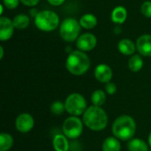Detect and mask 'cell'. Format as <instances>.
<instances>
[{
  "mask_svg": "<svg viewBox=\"0 0 151 151\" xmlns=\"http://www.w3.org/2000/svg\"><path fill=\"white\" fill-rule=\"evenodd\" d=\"M127 18V10L124 6H116L111 15V21L116 24H123Z\"/></svg>",
  "mask_w": 151,
  "mask_h": 151,
  "instance_id": "14",
  "label": "cell"
},
{
  "mask_svg": "<svg viewBox=\"0 0 151 151\" xmlns=\"http://www.w3.org/2000/svg\"><path fill=\"white\" fill-rule=\"evenodd\" d=\"M12 22H13L14 27L16 29H25L28 27V25L30 23V19L27 14L20 13V14L16 15L13 18Z\"/></svg>",
  "mask_w": 151,
  "mask_h": 151,
  "instance_id": "18",
  "label": "cell"
},
{
  "mask_svg": "<svg viewBox=\"0 0 151 151\" xmlns=\"http://www.w3.org/2000/svg\"><path fill=\"white\" fill-rule=\"evenodd\" d=\"M4 5L10 10H13L15 8H17L19 6V4L20 2V0H2Z\"/></svg>",
  "mask_w": 151,
  "mask_h": 151,
  "instance_id": "25",
  "label": "cell"
},
{
  "mask_svg": "<svg viewBox=\"0 0 151 151\" xmlns=\"http://www.w3.org/2000/svg\"><path fill=\"white\" fill-rule=\"evenodd\" d=\"M0 52H1V54H0V59H2L4 58V48H3V46H0Z\"/></svg>",
  "mask_w": 151,
  "mask_h": 151,
  "instance_id": "29",
  "label": "cell"
},
{
  "mask_svg": "<svg viewBox=\"0 0 151 151\" xmlns=\"http://www.w3.org/2000/svg\"><path fill=\"white\" fill-rule=\"evenodd\" d=\"M14 25L12 19L7 17H0V40L2 42L12 38L14 31Z\"/></svg>",
  "mask_w": 151,
  "mask_h": 151,
  "instance_id": "10",
  "label": "cell"
},
{
  "mask_svg": "<svg viewBox=\"0 0 151 151\" xmlns=\"http://www.w3.org/2000/svg\"><path fill=\"white\" fill-rule=\"evenodd\" d=\"M91 101L95 106H99L101 107L104 105L106 102V94L104 91L101 89H97L93 92L91 96Z\"/></svg>",
  "mask_w": 151,
  "mask_h": 151,
  "instance_id": "22",
  "label": "cell"
},
{
  "mask_svg": "<svg viewBox=\"0 0 151 151\" xmlns=\"http://www.w3.org/2000/svg\"><path fill=\"white\" fill-rule=\"evenodd\" d=\"M40 0H20L21 4H23L26 6H29V7H33L38 4Z\"/></svg>",
  "mask_w": 151,
  "mask_h": 151,
  "instance_id": "27",
  "label": "cell"
},
{
  "mask_svg": "<svg viewBox=\"0 0 151 151\" xmlns=\"http://www.w3.org/2000/svg\"><path fill=\"white\" fill-rule=\"evenodd\" d=\"M13 144V138L11 134L2 133L0 134V151H8Z\"/></svg>",
  "mask_w": 151,
  "mask_h": 151,
  "instance_id": "21",
  "label": "cell"
},
{
  "mask_svg": "<svg viewBox=\"0 0 151 151\" xmlns=\"http://www.w3.org/2000/svg\"><path fill=\"white\" fill-rule=\"evenodd\" d=\"M85 126L92 131H102L108 124V116L106 112L99 106L88 107L82 116Z\"/></svg>",
  "mask_w": 151,
  "mask_h": 151,
  "instance_id": "1",
  "label": "cell"
},
{
  "mask_svg": "<svg viewBox=\"0 0 151 151\" xmlns=\"http://www.w3.org/2000/svg\"><path fill=\"white\" fill-rule=\"evenodd\" d=\"M142 15L147 18H151V1H145L141 6Z\"/></svg>",
  "mask_w": 151,
  "mask_h": 151,
  "instance_id": "24",
  "label": "cell"
},
{
  "mask_svg": "<svg viewBox=\"0 0 151 151\" xmlns=\"http://www.w3.org/2000/svg\"><path fill=\"white\" fill-rule=\"evenodd\" d=\"M83 122L76 116L67 118L62 127L64 134L69 139H76L81 136L83 131Z\"/></svg>",
  "mask_w": 151,
  "mask_h": 151,
  "instance_id": "7",
  "label": "cell"
},
{
  "mask_svg": "<svg viewBox=\"0 0 151 151\" xmlns=\"http://www.w3.org/2000/svg\"><path fill=\"white\" fill-rule=\"evenodd\" d=\"M136 49L142 56L151 57V35H142L136 41Z\"/></svg>",
  "mask_w": 151,
  "mask_h": 151,
  "instance_id": "12",
  "label": "cell"
},
{
  "mask_svg": "<svg viewBox=\"0 0 151 151\" xmlns=\"http://www.w3.org/2000/svg\"><path fill=\"white\" fill-rule=\"evenodd\" d=\"M66 69L73 75L80 76L88 72L90 66V59L88 56L80 50L71 51L67 57L65 63Z\"/></svg>",
  "mask_w": 151,
  "mask_h": 151,
  "instance_id": "2",
  "label": "cell"
},
{
  "mask_svg": "<svg viewBox=\"0 0 151 151\" xmlns=\"http://www.w3.org/2000/svg\"><path fill=\"white\" fill-rule=\"evenodd\" d=\"M127 148L129 151H149L148 144L141 139H132L128 142Z\"/></svg>",
  "mask_w": 151,
  "mask_h": 151,
  "instance_id": "19",
  "label": "cell"
},
{
  "mask_svg": "<svg viewBox=\"0 0 151 151\" xmlns=\"http://www.w3.org/2000/svg\"><path fill=\"white\" fill-rule=\"evenodd\" d=\"M105 91H106V93L108 95H111V96L114 95L116 93V91H117L116 84L113 83V82H111V81L106 83V85H105Z\"/></svg>",
  "mask_w": 151,
  "mask_h": 151,
  "instance_id": "26",
  "label": "cell"
},
{
  "mask_svg": "<svg viewBox=\"0 0 151 151\" xmlns=\"http://www.w3.org/2000/svg\"><path fill=\"white\" fill-rule=\"evenodd\" d=\"M65 111V104H63L61 101H55L50 105V111L54 115H57V116L62 115Z\"/></svg>",
  "mask_w": 151,
  "mask_h": 151,
  "instance_id": "23",
  "label": "cell"
},
{
  "mask_svg": "<svg viewBox=\"0 0 151 151\" xmlns=\"http://www.w3.org/2000/svg\"><path fill=\"white\" fill-rule=\"evenodd\" d=\"M97 39L91 33H85L81 35L76 41V46L78 50L81 51H90L96 46Z\"/></svg>",
  "mask_w": 151,
  "mask_h": 151,
  "instance_id": "8",
  "label": "cell"
},
{
  "mask_svg": "<svg viewBox=\"0 0 151 151\" xmlns=\"http://www.w3.org/2000/svg\"><path fill=\"white\" fill-rule=\"evenodd\" d=\"M128 67L132 72H139L143 67V60L140 55H133L128 61Z\"/></svg>",
  "mask_w": 151,
  "mask_h": 151,
  "instance_id": "20",
  "label": "cell"
},
{
  "mask_svg": "<svg viewBox=\"0 0 151 151\" xmlns=\"http://www.w3.org/2000/svg\"><path fill=\"white\" fill-rule=\"evenodd\" d=\"M81 27L85 29H93L97 25V19L92 13H86L80 19Z\"/></svg>",
  "mask_w": 151,
  "mask_h": 151,
  "instance_id": "16",
  "label": "cell"
},
{
  "mask_svg": "<svg viewBox=\"0 0 151 151\" xmlns=\"http://www.w3.org/2000/svg\"><path fill=\"white\" fill-rule=\"evenodd\" d=\"M81 24L73 18L65 19L60 25L59 34L61 38L65 42H74L79 38L81 32Z\"/></svg>",
  "mask_w": 151,
  "mask_h": 151,
  "instance_id": "5",
  "label": "cell"
},
{
  "mask_svg": "<svg viewBox=\"0 0 151 151\" xmlns=\"http://www.w3.org/2000/svg\"><path fill=\"white\" fill-rule=\"evenodd\" d=\"M95 77L96 79L103 83H108L111 81L113 73L111 68L105 64H100L98 65L95 69Z\"/></svg>",
  "mask_w": 151,
  "mask_h": 151,
  "instance_id": "11",
  "label": "cell"
},
{
  "mask_svg": "<svg viewBox=\"0 0 151 151\" xmlns=\"http://www.w3.org/2000/svg\"><path fill=\"white\" fill-rule=\"evenodd\" d=\"M53 147L55 151L69 150V142L65 134H57L53 138Z\"/></svg>",
  "mask_w": 151,
  "mask_h": 151,
  "instance_id": "15",
  "label": "cell"
},
{
  "mask_svg": "<svg viewBox=\"0 0 151 151\" xmlns=\"http://www.w3.org/2000/svg\"><path fill=\"white\" fill-rule=\"evenodd\" d=\"M49 3H50V4H51V5H53V6H59V5H61L65 0H47Z\"/></svg>",
  "mask_w": 151,
  "mask_h": 151,
  "instance_id": "28",
  "label": "cell"
},
{
  "mask_svg": "<svg viewBox=\"0 0 151 151\" xmlns=\"http://www.w3.org/2000/svg\"><path fill=\"white\" fill-rule=\"evenodd\" d=\"M136 123L134 119L128 115H122L116 119L112 125L113 135L122 141L131 140L135 134Z\"/></svg>",
  "mask_w": 151,
  "mask_h": 151,
  "instance_id": "3",
  "label": "cell"
},
{
  "mask_svg": "<svg viewBox=\"0 0 151 151\" xmlns=\"http://www.w3.org/2000/svg\"><path fill=\"white\" fill-rule=\"evenodd\" d=\"M149 144H150V146L151 147V132L150 134V135H149Z\"/></svg>",
  "mask_w": 151,
  "mask_h": 151,
  "instance_id": "30",
  "label": "cell"
},
{
  "mask_svg": "<svg viewBox=\"0 0 151 151\" xmlns=\"http://www.w3.org/2000/svg\"><path fill=\"white\" fill-rule=\"evenodd\" d=\"M118 50L119 51L126 56H131L134 55L136 50V44L134 42L127 38L122 39L118 43Z\"/></svg>",
  "mask_w": 151,
  "mask_h": 151,
  "instance_id": "13",
  "label": "cell"
},
{
  "mask_svg": "<svg viewBox=\"0 0 151 151\" xmlns=\"http://www.w3.org/2000/svg\"><path fill=\"white\" fill-rule=\"evenodd\" d=\"M103 151H120L121 145L116 137H108L103 142Z\"/></svg>",
  "mask_w": 151,
  "mask_h": 151,
  "instance_id": "17",
  "label": "cell"
},
{
  "mask_svg": "<svg viewBox=\"0 0 151 151\" xmlns=\"http://www.w3.org/2000/svg\"><path fill=\"white\" fill-rule=\"evenodd\" d=\"M35 125L34 118L29 113H21L19 114L15 121V127L17 130L20 133H28L30 132Z\"/></svg>",
  "mask_w": 151,
  "mask_h": 151,
  "instance_id": "9",
  "label": "cell"
},
{
  "mask_svg": "<svg viewBox=\"0 0 151 151\" xmlns=\"http://www.w3.org/2000/svg\"><path fill=\"white\" fill-rule=\"evenodd\" d=\"M35 25L43 32L54 31L59 25L58 15L50 10H43L38 12L35 18Z\"/></svg>",
  "mask_w": 151,
  "mask_h": 151,
  "instance_id": "4",
  "label": "cell"
},
{
  "mask_svg": "<svg viewBox=\"0 0 151 151\" xmlns=\"http://www.w3.org/2000/svg\"><path fill=\"white\" fill-rule=\"evenodd\" d=\"M65 111L72 116L83 115L87 110V103L82 95L73 93L67 96L65 102Z\"/></svg>",
  "mask_w": 151,
  "mask_h": 151,
  "instance_id": "6",
  "label": "cell"
}]
</instances>
